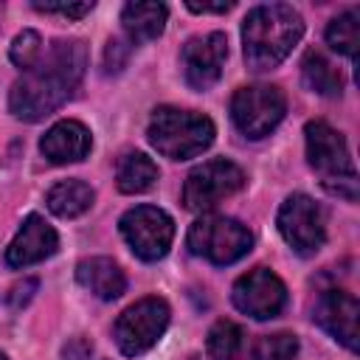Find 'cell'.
Here are the masks:
<instances>
[{
  "label": "cell",
  "mask_w": 360,
  "mask_h": 360,
  "mask_svg": "<svg viewBox=\"0 0 360 360\" xmlns=\"http://www.w3.org/2000/svg\"><path fill=\"white\" fill-rule=\"evenodd\" d=\"M186 8L194 14H225L233 8V3H194V0H188Z\"/></svg>",
  "instance_id": "obj_27"
},
{
  "label": "cell",
  "mask_w": 360,
  "mask_h": 360,
  "mask_svg": "<svg viewBox=\"0 0 360 360\" xmlns=\"http://www.w3.org/2000/svg\"><path fill=\"white\" fill-rule=\"evenodd\" d=\"M295 354H298V338L290 332H276L256 340L250 360H295Z\"/></svg>",
  "instance_id": "obj_23"
},
{
  "label": "cell",
  "mask_w": 360,
  "mask_h": 360,
  "mask_svg": "<svg viewBox=\"0 0 360 360\" xmlns=\"http://www.w3.org/2000/svg\"><path fill=\"white\" fill-rule=\"evenodd\" d=\"M124 62H127V45H124L121 39H110V42H107V53H104V68H107V73H110V70H121Z\"/></svg>",
  "instance_id": "obj_26"
},
{
  "label": "cell",
  "mask_w": 360,
  "mask_h": 360,
  "mask_svg": "<svg viewBox=\"0 0 360 360\" xmlns=\"http://www.w3.org/2000/svg\"><path fill=\"white\" fill-rule=\"evenodd\" d=\"M357 315L360 304L346 290H326L315 304V321L349 352H357Z\"/></svg>",
  "instance_id": "obj_13"
},
{
  "label": "cell",
  "mask_w": 360,
  "mask_h": 360,
  "mask_svg": "<svg viewBox=\"0 0 360 360\" xmlns=\"http://www.w3.org/2000/svg\"><path fill=\"white\" fill-rule=\"evenodd\" d=\"M326 42L332 51L354 59L357 56V45H360V14L357 8H349L343 14H338L329 28H326Z\"/></svg>",
  "instance_id": "obj_21"
},
{
  "label": "cell",
  "mask_w": 360,
  "mask_h": 360,
  "mask_svg": "<svg viewBox=\"0 0 360 360\" xmlns=\"http://www.w3.org/2000/svg\"><path fill=\"white\" fill-rule=\"evenodd\" d=\"M166 17L169 8L163 3H127L121 11V25L129 42H149L163 34Z\"/></svg>",
  "instance_id": "obj_17"
},
{
  "label": "cell",
  "mask_w": 360,
  "mask_h": 360,
  "mask_svg": "<svg viewBox=\"0 0 360 360\" xmlns=\"http://www.w3.org/2000/svg\"><path fill=\"white\" fill-rule=\"evenodd\" d=\"M76 278H79V284H82L87 292H93V295L101 298V301H112V298H118V295L127 290V276H124V270H121L112 259H107V256H93V259L79 262Z\"/></svg>",
  "instance_id": "obj_16"
},
{
  "label": "cell",
  "mask_w": 360,
  "mask_h": 360,
  "mask_svg": "<svg viewBox=\"0 0 360 360\" xmlns=\"http://www.w3.org/2000/svg\"><path fill=\"white\" fill-rule=\"evenodd\" d=\"M242 338H245V332H242L239 323L225 321V318L217 321V323L211 326L208 343H205L208 357H211V360H233V357L239 354V349H242Z\"/></svg>",
  "instance_id": "obj_22"
},
{
  "label": "cell",
  "mask_w": 360,
  "mask_h": 360,
  "mask_svg": "<svg viewBox=\"0 0 360 360\" xmlns=\"http://www.w3.org/2000/svg\"><path fill=\"white\" fill-rule=\"evenodd\" d=\"M121 236L129 245V250L143 262H158L169 253L174 239V222L163 208L155 205H135L129 208L121 222Z\"/></svg>",
  "instance_id": "obj_8"
},
{
  "label": "cell",
  "mask_w": 360,
  "mask_h": 360,
  "mask_svg": "<svg viewBox=\"0 0 360 360\" xmlns=\"http://www.w3.org/2000/svg\"><path fill=\"white\" fill-rule=\"evenodd\" d=\"M276 225H278V233L284 236V242L301 253V256H312L323 248L326 242V217H323V208L307 197V194H290L281 208H278V217H276Z\"/></svg>",
  "instance_id": "obj_7"
},
{
  "label": "cell",
  "mask_w": 360,
  "mask_h": 360,
  "mask_svg": "<svg viewBox=\"0 0 360 360\" xmlns=\"http://www.w3.org/2000/svg\"><path fill=\"white\" fill-rule=\"evenodd\" d=\"M304 34L301 14L287 3H264L242 22V51L250 70L262 73L281 65Z\"/></svg>",
  "instance_id": "obj_2"
},
{
  "label": "cell",
  "mask_w": 360,
  "mask_h": 360,
  "mask_svg": "<svg viewBox=\"0 0 360 360\" xmlns=\"http://www.w3.org/2000/svg\"><path fill=\"white\" fill-rule=\"evenodd\" d=\"M87 68V51L79 39H56L42 59L25 70L8 93V110L20 121H42L59 110L79 87Z\"/></svg>",
  "instance_id": "obj_1"
},
{
  "label": "cell",
  "mask_w": 360,
  "mask_h": 360,
  "mask_svg": "<svg viewBox=\"0 0 360 360\" xmlns=\"http://www.w3.org/2000/svg\"><path fill=\"white\" fill-rule=\"evenodd\" d=\"M301 76H304V84H307L312 93H318V96H340V90H343L340 73H338L335 65H332L323 53H318V51H309V53L304 56V62H301Z\"/></svg>",
  "instance_id": "obj_20"
},
{
  "label": "cell",
  "mask_w": 360,
  "mask_h": 360,
  "mask_svg": "<svg viewBox=\"0 0 360 360\" xmlns=\"http://www.w3.org/2000/svg\"><path fill=\"white\" fill-rule=\"evenodd\" d=\"M8 56H11V62L25 73V70H31L39 59H42V37L37 34V31H22V34H17L14 37V42H11V51H8Z\"/></svg>",
  "instance_id": "obj_24"
},
{
  "label": "cell",
  "mask_w": 360,
  "mask_h": 360,
  "mask_svg": "<svg viewBox=\"0 0 360 360\" xmlns=\"http://www.w3.org/2000/svg\"><path fill=\"white\" fill-rule=\"evenodd\" d=\"M0 360H8V357H6V354H3V352H0Z\"/></svg>",
  "instance_id": "obj_28"
},
{
  "label": "cell",
  "mask_w": 360,
  "mask_h": 360,
  "mask_svg": "<svg viewBox=\"0 0 360 360\" xmlns=\"http://www.w3.org/2000/svg\"><path fill=\"white\" fill-rule=\"evenodd\" d=\"M287 112V98L276 84H250L239 87L231 98V118L245 138L270 135Z\"/></svg>",
  "instance_id": "obj_5"
},
{
  "label": "cell",
  "mask_w": 360,
  "mask_h": 360,
  "mask_svg": "<svg viewBox=\"0 0 360 360\" xmlns=\"http://www.w3.org/2000/svg\"><path fill=\"white\" fill-rule=\"evenodd\" d=\"M304 141H307V160L321 174L326 191L340 180H357L346 138L335 127H329L326 121H309L304 127Z\"/></svg>",
  "instance_id": "obj_9"
},
{
  "label": "cell",
  "mask_w": 360,
  "mask_h": 360,
  "mask_svg": "<svg viewBox=\"0 0 360 360\" xmlns=\"http://www.w3.org/2000/svg\"><path fill=\"white\" fill-rule=\"evenodd\" d=\"M149 143L172 160H188L202 155L214 143V121L194 110L158 107L146 127Z\"/></svg>",
  "instance_id": "obj_3"
},
{
  "label": "cell",
  "mask_w": 360,
  "mask_h": 360,
  "mask_svg": "<svg viewBox=\"0 0 360 360\" xmlns=\"http://www.w3.org/2000/svg\"><path fill=\"white\" fill-rule=\"evenodd\" d=\"M34 8L37 11H42V14H62V17H84V14H90V8H93V3H34Z\"/></svg>",
  "instance_id": "obj_25"
},
{
  "label": "cell",
  "mask_w": 360,
  "mask_h": 360,
  "mask_svg": "<svg viewBox=\"0 0 360 360\" xmlns=\"http://www.w3.org/2000/svg\"><path fill=\"white\" fill-rule=\"evenodd\" d=\"M228 59V39L219 31L191 37L180 51L183 76L194 90H208L219 82Z\"/></svg>",
  "instance_id": "obj_12"
},
{
  "label": "cell",
  "mask_w": 360,
  "mask_h": 360,
  "mask_svg": "<svg viewBox=\"0 0 360 360\" xmlns=\"http://www.w3.org/2000/svg\"><path fill=\"white\" fill-rule=\"evenodd\" d=\"M186 245H188V250L194 256H202L211 264L225 267V264L239 262L250 250L253 236H250V231L239 219L208 214V217H200L188 228Z\"/></svg>",
  "instance_id": "obj_4"
},
{
  "label": "cell",
  "mask_w": 360,
  "mask_h": 360,
  "mask_svg": "<svg viewBox=\"0 0 360 360\" xmlns=\"http://www.w3.org/2000/svg\"><path fill=\"white\" fill-rule=\"evenodd\" d=\"M242 186H245V172L225 158H214L191 169V174L186 177L183 205L188 211H208L225 197L236 194Z\"/></svg>",
  "instance_id": "obj_10"
},
{
  "label": "cell",
  "mask_w": 360,
  "mask_h": 360,
  "mask_svg": "<svg viewBox=\"0 0 360 360\" xmlns=\"http://www.w3.org/2000/svg\"><path fill=\"white\" fill-rule=\"evenodd\" d=\"M56 248H59L56 231L39 214H28L22 219L17 236L6 248V262H8V267H28V264H37V262L53 256Z\"/></svg>",
  "instance_id": "obj_14"
},
{
  "label": "cell",
  "mask_w": 360,
  "mask_h": 360,
  "mask_svg": "<svg viewBox=\"0 0 360 360\" xmlns=\"http://www.w3.org/2000/svg\"><path fill=\"white\" fill-rule=\"evenodd\" d=\"M93 146V138H90V129L82 124V121H59L53 124L42 141H39V152L45 155V160L62 166V163H79L87 158Z\"/></svg>",
  "instance_id": "obj_15"
},
{
  "label": "cell",
  "mask_w": 360,
  "mask_h": 360,
  "mask_svg": "<svg viewBox=\"0 0 360 360\" xmlns=\"http://www.w3.org/2000/svg\"><path fill=\"white\" fill-rule=\"evenodd\" d=\"M158 174L160 172H158L152 158H146L143 152H129L118 163V174H115L118 191H124V194H143V191H149L158 183Z\"/></svg>",
  "instance_id": "obj_19"
},
{
  "label": "cell",
  "mask_w": 360,
  "mask_h": 360,
  "mask_svg": "<svg viewBox=\"0 0 360 360\" xmlns=\"http://www.w3.org/2000/svg\"><path fill=\"white\" fill-rule=\"evenodd\" d=\"M233 307L256 321H267V318H276L284 304H287V287L284 281L267 270V267H253L248 270L245 276L236 278L233 284Z\"/></svg>",
  "instance_id": "obj_11"
},
{
  "label": "cell",
  "mask_w": 360,
  "mask_h": 360,
  "mask_svg": "<svg viewBox=\"0 0 360 360\" xmlns=\"http://www.w3.org/2000/svg\"><path fill=\"white\" fill-rule=\"evenodd\" d=\"M169 304L158 295L141 298L132 307H127L115 321V343L127 357H138L149 352L169 326Z\"/></svg>",
  "instance_id": "obj_6"
},
{
  "label": "cell",
  "mask_w": 360,
  "mask_h": 360,
  "mask_svg": "<svg viewBox=\"0 0 360 360\" xmlns=\"http://www.w3.org/2000/svg\"><path fill=\"white\" fill-rule=\"evenodd\" d=\"M93 200H96V191H93L84 180H62V183H56V186L48 191V197H45L51 214H56V217H62V219L82 217V214L93 205Z\"/></svg>",
  "instance_id": "obj_18"
}]
</instances>
